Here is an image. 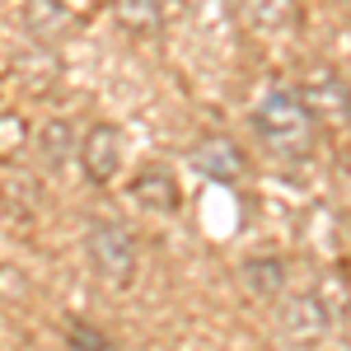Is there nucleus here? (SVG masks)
Returning a JSON list of instances; mask_svg holds the SVG:
<instances>
[{
  "mask_svg": "<svg viewBox=\"0 0 351 351\" xmlns=\"http://www.w3.org/2000/svg\"><path fill=\"white\" fill-rule=\"evenodd\" d=\"M253 132L281 160L314 155V141H319V127H314L309 108L295 99V89H271L267 99L258 104V112H253Z\"/></svg>",
  "mask_w": 351,
  "mask_h": 351,
  "instance_id": "f257e3e1",
  "label": "nucleus"
},
{
  "mask_svg": "<svg viewBox=\"0 0 351 351\" xmlns=\"http://www.w3.org/2000/svg\"><path fill=\"white\" fill-rule=\"evenodd\" d=\"M84 248H89V263L94 271L117 286V291H127L136 281V267H141V248H136V234L122 225V220L112 216H99L89 220V234H84Z\"/></svg>",
  "mask_w": 351,
  "mask_h": 351,
  "instance_id": "f03ea898",
  "label": "nucleus"
},
{
  "mask_svg": "<svg viewBox=\"0 0 351 351\" xmlns=\"http://www.w3.org/2000/svg\"><path fill=\"white\" fill-rule=\"evenodd\" d=\"M75 155H80L84 178L99 183V188H108L112 178L122 173V132L108 127V122H99V127H89V132L80 136Z\"/></svg>",
  "mask_w": 351,
  "mask_h": 351,
  "instance_id": "7ed1b4c3",
  "label": "nucleus"
},
{
  "mask_svg": "<svg viewBox=\"0 0 351 351\" xmlns=\"http://www.w3.org/2000/svg\"><path fill=\"white\" fill-rule=\"evenodd\" d=\"M295 99L309 108V117H347V75L337 66H309Z\"/></svg>",
  "mask_w": 351,
  "mask_h": 351,
  "instance_id": "20e7f679",
  "label": "nucleus"
},
{
  "mask_svg": "<svg viewBox=\"0 0 351 351\" xmlns=\"http://www.w3.org/2000/svg\"><path fill=\"white\" fill-rule=\"evenodd\" d=\"M192 169L206 183H239L243 173H248V160H243V150L230 136H202L192 145Z\"/></svg>",
  "mask_w": 351,
  "mask_h": 351,
  "instance_id": "39448f33",
  "label": "nucleus"
},
{
  "mask_svg": "<svg viewBox=\"0 0 351 351\" xmlns=\"http://www.w3.org/2000/svg\"><path fill=\"white\" fill-rule=\"evenodd\" d=\"M332 324V314H328V304L319 295H309V291H300L295 300H286L281 304V332L291 337V342H319Z\"/></svg>",
  "mask_w": 351,
  "mask_h": 351,
  "instance_id": "423d86ee",
  "label": "nucleus"
},
{
  "mask_svg": "<svg viewBox=\"0 0 351 351\" xmlns=\"http://www.w3.org/2000/svg\"><path fill=\"white\" fill-rule=\"evenodd\" d=\"M234 14L253 33H291L300 28V0H234Z\"/></svg>",
  "mask_w": 351,
  "mask_h": 351,
  "instance_id": "0eeeda50",
  "label": "nucleus"
},
{
  "mask_svg": "<svg viewBox=\"0 0 351 351\" xmlns=\"http://www.w3.org/2000/svg\"><path fill=\"white\" fill-rule=\"evenodd\" d=\"M132 197L141 211H150V216H173L178 211V183H173V173H164V169H141L132 183Z\"/></svg>",
  "mask_w": 351,
  "mask_h": 351,
  "instance_id": "6e6552de",
  "label": "nucleus"
},
{
  "mask_svg": "<svg viewBox=\"0 0 351 351\" xmlns=\"http://www.w3.org/2000/svg\"><path fill=\"white\" fill-rule=\"evenodd\" d=\"M24 19H28V38H33V43H47V47H56V43L75 28V14H71L61 0H28Z\"/></svg>",
  "mask_w": 351,
  "mask_h": 351,
  "instance_id": "1a4fd4ad",
  "label": "nucleus"
},
{
  "mask_svg": "<svg viewBox=\"0 0 351 351\" xmlns=\"http://www.w3.org/2000/svg\"><path fill=\"white\" fill-rule=\"evenodd\" d=\"M239 276H243V291L253 300H271V295H281V286H286V263L281 258H248Z\"/></svg>",
  "mask_w": 351,
  "mask_h": 351,
  "instance_id": "9d476101",
  "label": "nucleus"
},
{
  "mask_svg": "<svg viewBox=\"0 0 351 351\" xmlns=\"http://www.w3.org/2000/svg\"><path fill=\"white\" fill-rule=\"evenodd\" d=\"M112 14L127 33H160L164 28V0H112Z\"/></svg>",
  "mask_w": 351,
  "mask_h": 351,
  "instance_id": "9b49d317",
  "label": "nucleus"
},
{
  "mask_svg": "<svg viewBox=\"0 0 351 351\" xmlns=\"http://www.w3.org/2000/svg\"><path fill=\"white\" fill-rule=\"evenodd\" d=\"M38 145H43V155H47V164L52 169H61V164H71V155H75V127L71 122H47L43 127V136H38Z\"/></svg>",
  "mask_w": 351,
  "mask_h": 351,
  "instance_id": "f8f14e48",
  "label": "nucleus"
},
{
  "mask_svg": "<svg viewBox=\"0 0 351 351\" xmlns=\"http://www.w3.org/2000/svg\"><path fill=\"white\" fill-rule=\"evenodd\" d=\"M66 347L71 351H108V337H104V328H94L89 319H71L66 324Z\"/></svg>",
  "mask_w": 351,
  "mask_h": 351,
  "instance_id": "ddd939ff",
  "label": "nucleus"
},
{
  "mask_svg": "<svg viewBox=\"0 0 351 351\" xmlns=\"http://www.w3.org/2000/svg\"><path fill=\"white\" fill-rule=\"evenodd\" d=\"M19 150H24V122H19L14 112H5V117H0V160L19 155Z\"/></svg>",
  "mask_w": 351,
  "mask_h": 351,
  "instance_id": "4468645a",
  "label": "nucleus"
}]
</instances>
